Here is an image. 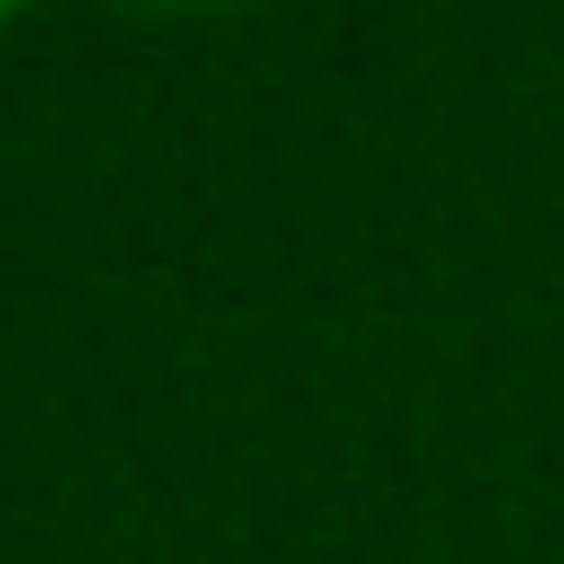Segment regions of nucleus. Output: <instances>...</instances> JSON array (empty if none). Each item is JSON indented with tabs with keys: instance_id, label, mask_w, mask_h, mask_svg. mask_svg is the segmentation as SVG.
<instances>
[{
	"instance_id": "nucleus-1",
	"label": "nucleus",
	"mask_w": 564,
	"mask_h": 564,
	"mask_svg": "<svg viewBox=\"0 0 564 564\" xmlns=\"http://www.w3.org/2000/svg\"><path fill=\"white\" fill-rule=\"evenodd\" d=\"M0 12H23V0H0Z\"/></svg>"
}]
</instances>
